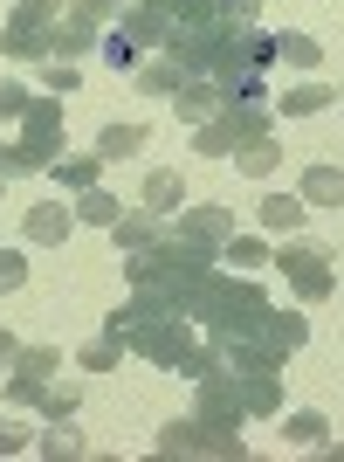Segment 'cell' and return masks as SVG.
Returning a JSON list of instances; mask_svg holds the SVG:
<instances>
[{"mask_svg":"<svg viewBox=\"0 0 344 462\" xmlns=\"http://www.w3.org/2000/svg\"><path fill=\"white\" fill-rule=\"evenodd\" d=\"M69 7H77L83 21H96V28H111V21L124 14V0H69Z\"/></svg>","mask_w":344,"mask_h":462,"instance_id":"836d02e7","label":"cell"},{"mask_svg":"<svg viewBox=\"0 0 344 462\" xmlns=\"http://www.w3.org/2000/svg\"><path fill=\"white\" fill-rule=\"evenodd\" d=\"M117 249H124V255H131V249H152V242H158V235H166V214H152V208H145V214H117Z\"/></svg>","mask_w":344,"mask_h":462,"instance_id":"d6986e66","label":"cell"},{"mask_svg":"<svg viewBox=\"0 0 344 462\" xmlns=\"http://www.w3.org/2000/svg\"><path fill=\"white\" fill-rule=\"evenodd\" d=\"M283 276H289V290H296L303 304L338 297V270H330V255L317 249V242H289V249H283Z\"/></svg>","mask_w":344,"mask_h":462,"instance_id":"52a82bcc","label":"cell"},{"mask_svg":"<svg viewBox=\"0 0 344 462\" xmlns=\"http://www.w3.org/2000/svg\"><path fill=\"white\" fill-rule=\"evenodd\" d=\"M283 435H289L296 448H324V442H330L324 414H289V421H283Z\"/></svg>","mask_w":344,"mask_h":462,"instance_id":"1f68e13d","label":"cell"},{"mask_svg":"<svg viewBox=\"0 0 344 462\" xmlns=\"http://www.w3.org/2000/svg\"><path fill=\"white\" fill-rule=\"evenodd\" d=\"M234 386H241V407H249L255 421H262V414H283V380H276V373H234Z\"/></svg>","mask_w":344,"mask_h":462,"instance_id":"ac0fdd59","label":"cell"},{"mask_svg":"<svg viewBox=\"0 0 344 462\" xmlns=\"http://www.w3.org/2000/svg\"><path fill=\"white\" fill-rule=\"evenodd\" d=\"M262 310H268V290L255 276H207V290L193 297V325H207L213 346L228 338H262Z\"/></svg>","mask_w":344,"mask_h":462,"instance_id":"3957f363","label":"cell"},{"mask_svg":"<svg viewBox=\"0 0 344 462\" xmlns=\"http://www.w3.org/2000/svg\"><path fill=\"white\" fill-rule=\"evenodd\" d=\"M35 97L21 90V83H0V125H21V111H28Z\"/></svg>","mask_w":344,"mask_h":462,"instance_id":"e575fe53","label":"cell"},{"mask_svg":"<svg viewBox=\"0 0 344 462\" xmlns=\"http://www.w3.org/2000/svg\"><path fill=\"white\" fill-rule=\"evenodd\" d=\"M21 448H35V435H28V421H0V456H21Z\"/></svg>","mask_w":344,"mask_h":462,"instance_id":"d590c367","label":"cell"},{"mask_svg":"<svg viewBox=\"0 0 344 462\" xmlns=\"http://www.w3.org/2000/svg\"><path fill=\"white\" fill-rule=\"evenodd\" d=\"M221 263H234V270H262V263H268L262 235H228V249H221Z\"/></svg>","mask_w":344,"mask_h":462,"instance_id":"4dcf8cb0","label":"cell"},{"mask_svg":"<svg viewBox=\"0 0 344 462\" xmlns=\"http://www.w3.org/2000/svg\"><path fill=\"white\" fill-rule=\"evenodd\" d=\"M77 83H83L77 62H49V90H77Z\"/></svg>","mask_w":344,"mask_h":462,"instance_id":"f35d334b","label":"cell"},{"mask_svg":"<svg viewBox=\"0 0 344 462\" xmlns=\"http://www.w3.org/2000/svg\"><path fill=\"white\" fill-rule=\"evenodd\" d=\"M221 104H228V97H221V83H213V77H186L179 90H172V111L186 117V125H207Z\"/></svg>","mask_w":344,"mask_h":462,"instance_id":"4fadbf2b","label":"cell"},{"mask_svg":"<svg viewBox=\"0 0 344 462\" xmlns=\"http://www.w3.org/2000/svg\"><path fill=\"white\" fill-rule=\"evenodd\" d=\"M14 352H21V338H14V331H0V366H14Z\"/></svg>","mask_w":344,"mask_h":462,"instance_id":"ab89813d","label":"cell"},{"mask_svg":"<svg viewBox=\"0 0 344 462\" xmlns=\"http://www.w3.org/2000/svg\"><path fill=\"white\" fill-rule=\"evenodd\" d=\"M158 456H228V462H241V456H249V442L207 428L200 414H186V421H166V428H158Z\"/></svg>","mask_w":344,"mask_h":462,"instance_id":"8992f818","label":"cell"},{"mask_svg":"<svg viewBox=\"0 0 344 462\" xmlns=\"http://www.w3.org/2000/svg\"><path fill=\"white\" fill-rule=\"evenodd\" d=\"M21 145H28L41 166H56V159H62V104L35 97V104L21 111Z\"/></svg>","mask_w":344,"mask_h":462,"instance_id":"8fae6325","label":"cell"},{"mask_svg":"<svg viewBox=\"0 0 344 462\" xmlns=\"http://www.w3.org/2000/svg\"><path fill=\"white\" fill-rule=\"evenodd\" d=\"M96 49H104V62H111L117 77H131L138 62H145V49H138V42L124 35V28H117V21H111V28H104V42H96Z\"/></svg>","mask_w":344,"mask_h":462,"instance_id":"cb8c5ba5","label":"cell"},{"mask_svg":"<svg viewBox=\"0 0 344 462\" xmlns=\"http://www.w3.org/2000/svg\"><path fill=\"white\" fill-rule=\"evenodd\" d=\"M249 138H268V104H221V111L200 125V159H234Z\"/></svg>","mask_w":344,"mask_h":462,"instance_id":"5b68a950","label":"cell"},{"mask_svg":"<svg viewBox=\"0 0 344 462\" xmlns=\"http://www.w3.org/2000/svg\"><path fill=\"white\" fill-rule=\"evenodd\" d=\"M96 42H104V28H96V21H83L77 7H69V14H62V28H56V56H49V62H83Z\"/></svg>","mask_w":344,"mask_h":462,"instance_id":"5bb4252c","label":"cell"},{"mask_svg":"<svg viewBox=\"0 0 344 462\" xmlns=\"http://www.w3.org/2000/svg\"><path fill=\"white\" fill-rule=\"evenodd\" d=\"M207 428H221V435H241V421H249V407H241V386H234V373H207L200 380V407H193Z\"/></svg>","mask_w":344,"mask_h":462,"instance_id":"9c48e42d","label":"cell"},{"mask_svg":"<svg viewBox=\"0 0 344 462\" xmlns=\"http://www.w3.org/2000/svg\"><path fill=\"white\" fill-rule=\"evenodd\" d=\"M117 352H124V338H117V331H96L90 346H83V373H111Z\"/></svg>","mask_w":344,"mask_h":462,"instance_id":"d6a6232c","label":"cell"},{"mask_svg":"<svg viewBox=\"0 0 344 462\" xmlns=\"http://www.w3.org/2000/svg\"><path fill=\"white\" fill-rule=\"evenodd\" d=\"M117 214H124V208H117L104 187H83L77 193V221H90V228H117Z\"/></svg>","mask_w":344,"mask_h":462,"instance_id":"4316f807","label":"cell"},{"mask_svg":"<svg viewBox=\"0 0 344 462\" xmlns=\"http://www.w3.org/2000/svg\"><path fill=\"white\" fill-rule=\"evenodd\" d=\"M62 0H14V14H7V28H0V49L14 62H49L56 56V28H62Z\"/></svg>","mask_w":344,"mask_h":462,"instance_id":"277c9868","label":"cell"},{"mask_svg":"<svg viewBox=\"0 0 344 462\" xmlns=\"http://www.w3.org/2000/svg\"><path fill=\"white\" fill-rule=\"evenodd\" d=\"M131 77H138V90H145V97H172L179 83H186V69H179L172 56H158V62H138Z\"/></svg>","mask_w":344,"mask_h":462,"instance_id":"7402d4cb","label":"cell"},{"mask_svg":"<svg viewBox=\"0 0 344 462\" xmlns=\"http://www.w3.org/2000/svg\"><path fill=\"white\" fill-rule=\"evenodd\" d=\"M145 208H152V214H179V208H186V180L166 173V166L145 173Z\"/></svg>","mask_w":344,"mask_h":462,"instance_id":"ffe728a7","label":"cell"},{"mask_svg":"<svg viewBox=\"0 0 344 462\" xmlns=\"http://www.w3.org/2000/svg\"><path fill=\"white\" fill-rule=\"evenodd\" d=\"M117 28H124L138 49H166V28H172V21L158 14V7H145V0H131V7L117 14Z\"/></svg>","mask_w":344,"mask_h":462,"instance_id":"e0dca14e","label":"cell"},{"mask_svg":"<svg viewBox=\"0 0 344 462\" xmlns=\"http://www.w3.org/2000/svg\"><path fill=\"white\" fill-rule=\"evenodd\" d=\"M324 104H338L324 83H296V90H283V117H317Z\"/></svg>","mask_w":344,"mask_h":462,"instance_id":"83f0119b","label":"cell"},{"mask_svg":"<svg viewBox=\"0 0 344 462\" xmlns=\"http://www.w3.org/2000/svg\"><path fill=\"white\" fill-rule=\"evenodd\" d=\"M303 338H310L303 310H276V304L262 310V346H268V352H283V359H289V352L303 346Z\"/></svg>","mask_w":344,"mask_h":462,"instance_id":"2e32d148","label":"cell"},{"mask_svg":"<svg viewBox=\"0 0 344 462\" xmlns=\"http://www.w3.org/2000/svg\"><path fill=\"white\" fill-rule=\"evenodd\" d=\"M172 235H179L186 249H200V255H221L228 235H234V221H228V208H179L172 214Z\"/></svg>","mask_w":344,"mask_h":462,"instance_id":"30bf717a","label":"cell"},{"mask_svg":"<svg viewBox=\"0 0 344 462\" xmlns=\"http://www.w3.org/2000/svg\"><path fill=\"white\" fill-rule=\"evenodd\" d=\"M104 331H117L124 352L152 359V366H172V373H179V359L193 352V310L179 304V297H166V290H138L124 310L104 318Z\"/></svg>","mask_w":344,"mask_h":462,"instance_id":"6da1fadb","label":"cell"},{"mask_svg":"<svg viewBox=\"0 0 344 462\" xmlns=\"http://www.w3.org/2000/svg\"><path fill=\"white\" fill-rule=\"evenodd\" d=\"M276 56H283L289 69H317L324 49H317V35H276Z\"/></svg>","mask_w":344,"mask_h":462,"instance_id":"f1b7e54d","label":"cell"},{"mask_svg":"<svg viewBox=\"0 0 344 462\" xmlns=\"http://www.w3.org/2000/svg\"><path fill=\"white\" fill-rule=\"evenodd\" d=\"M41 456H49V462H62V456H83V435H77V421H69V414H62V421L56 428H49V435H41Z\"/></svg>","mask_w":344,"mask_h":462,"instance_id":"f546056e","label":"cell"},{"mask_svg":"<svg viewBox=\"0 0 344 462\" xmlns=\"http://www.w3.org/2000/svg\"><path fill=\"white\" fill-rule=\"evenodd\" d=\"M69 228H77V208H62V200H41V208L21 214V235H28V242H41V249H62V242H69Z\"/></svg>","mask_w":344,"mask_h":462,"instance_id":"7c38bea8","label":"cell"},{"mask_svg":"<svg viewBox=\"0 0 344 462\" xmlns=\"http://www.w3.org/2000/svg\"><path fill=\"white\" fill-rule=\"evenodd\" d=\"M296 193H303L310 208H344V173H338V166H310Z\"/></svg>","mask_w":344,"mask_h":462,"instance_id":"44dd1931","label":"cell"},{"mask_svg":"<svg viewBox=\"0 0 344 462\" xmlns=\"http://www.w3.org/2000/svg\"><path fill=\"white\" fill-rule=\"evenodd\" d=\"M213 263L221 255H200V249H186L179 235H158L152 249H131V263H124V276H131V290H166V297H179V304L193 310V297L207 290V276H213Z\"/></svg>","mask_w":344,"mask_h":462,"instance_id":"7a4b0ae2","label":"cell"},{"mask_svg":"<svg viewBox=\"0 0 344 462\" xmlns=\"http://www.w3.org/2000/svg\"><path fill=\"white\" fill-rule=\"evenodd\" d=\"M49 421H62V414H77V386H49Z\"/></svg>","mask_w":344,"mask_h":462,"instance_id":"74e56055","label":"cell"},{"mask_svg":"<svg viewBox=\"0 0 344 462\" xmlns=\"http://www.w3.org/2000/svg\"><path fill=\"white\" fill-rule=\"evenodd\" d=\"M56 366H62V359L49 346H21L14 352V373H7V401H14V407H41V401H49Z\"/></svg>","mask_w":344,"mask_h":462,"instance_id":"ba28073f","label":"cell"},{"mask_svg":"<svg viewBox=\"0 0 344 462\" xmlns=\"http://www.w3.org/2000/svg\"><path fill=\"white\" fill-rule=\"evenodd\" d=\"M21 283H28V263H21L14 249H0V297H14Z\"/></svg>","mask_w":344,"mask_h":462,"instance_id":"8d00e7d4","label":"cell"},{"mask_svg":"<svg viewBox=\"0 0 344 462\" xmlns=\"http://www.w3.org/2000/svg\"><path fill=\"white\" fill-rule=\"evenodd\" d=\"M234 166H241L249 180H268L276 166H283V145H276V138H249V145L234 152Z\"/></svg>","mask_w":344,"mask_h":462,"instance_id":"d4e9b609","label":"cell"},{"mask_svg":"<svg viewBox=\"0 0 344 462\" xmlns=\"http://www.w3.org/2000/svg\"><path fill=\"white\" fill-rule=\"evenodd\" d=\"M303 214H310V200H303V193H262L255 221H262L268 235H296V228H303Z\"/></svg>","mask_w":344,"mask_h":462,"instance_id":"9a60e30c","label":"cell"},{"mask_svg":"<svg viewBox=\"0 0 344 462\" xmlns=\"http://www.w3.org/2000/svg\"><path fill=\"white\" fill-rule=\"evenodd\" d=\"M138 145H145V125H104V138H96V159L111 166V159H131Z\"/></svg>","mask_w":344,"mask_h":462,"instance_id":"484cf974","label":"cell"},{"mask_svg":"<svg viewBox=\"0 0 344 462\" xmlns=\"http://www.w3.org/2000/svg\"><path fill=\"white\" fill-rule=\"evenodd\" d=\"M49 173H56V180H62L69 193H83V187H96V180H104V159H96V152H77V159L62 152L56 166H49Z\"/></svg>","mask_w":344,"mask_h":462,"instance_id":"603a6c76","label":"cell"}]
</instances>
